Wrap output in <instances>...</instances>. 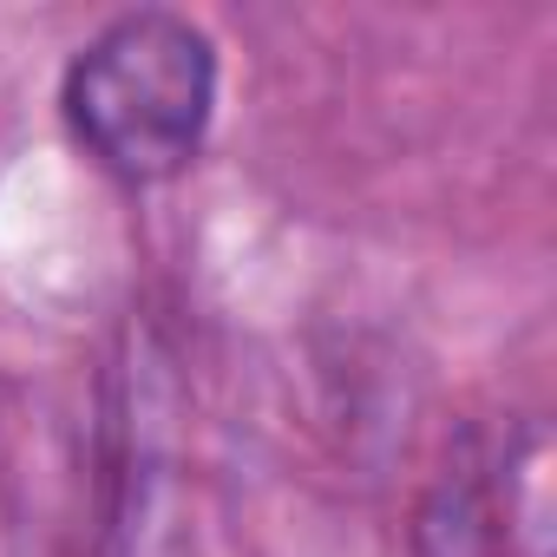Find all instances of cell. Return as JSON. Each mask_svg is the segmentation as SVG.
Here are the masks:
<instances>
[{"label":"cell","instance_id":"cell-1","mask_svg":"<svg viewBox=\"0 0 557 557\" xmlns=\"http://www.w3.org/2000/svg\"><path fill=\"white\" fill-rule=\"evenodd\" d=\"M210 99H216V53L203 27L158 8L112 21L66 73L73 132L106 171L132 184L190 164L210 125Z\"/></svg>","mask_w":557,"mask_h":557},{"label":"cell","instance_id":"cell-2","mask_svg":"<svg viewBox=\"0 0 557 557\" xmlns=\"http://www.w3.org/2000/svg\"><path fill=\"white\" fill-rule=\"evenodd\" d=\"M413 550L420 557H537L511 446L466 440L440 466L413 518Z\"/></svg>","mask_w":557,"mask_h":557}]
</instances>
